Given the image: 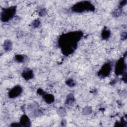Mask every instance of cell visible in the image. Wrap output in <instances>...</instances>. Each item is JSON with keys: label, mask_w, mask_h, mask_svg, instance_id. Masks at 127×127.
<instances>
[{"label": "cell", "mask_w": 127, "mask_h": 127, "mask_svg": "<svg viewBox=\"0 0 127 127\" xmlns=\"http://www.w3.org/2000/svg\"><path fill=\"white\" fill-rule=\"evenodd\" d=\"M21 92V89L20 88H15L14 89H13L11 91V92L9 93V96H11V97H13L15 96H17V95H18L19 93H20Z\"/></svg>", "instance_id": "2"}, {"label": "cell", "mask_w": 127, "mask_h": 127, "mask_svg": "<svg viewBox=\"0 0 127 127\" xmlns=\"http://www.w3.org/2000/svg\"><path fill=\"white\" fill-rule=\"evenodd\" d=\"M14 12V9L12 7L5 9L1 14V19H2V20L3 21H5V20H8V19L11 17V15H13Z\"/></svg>", "instance_id": "1"}]
</instances>
